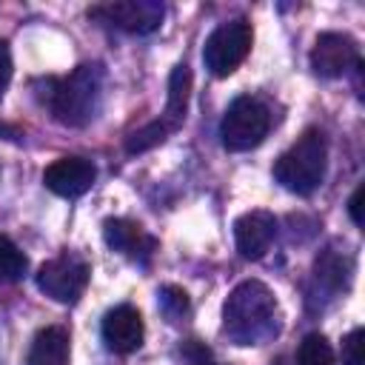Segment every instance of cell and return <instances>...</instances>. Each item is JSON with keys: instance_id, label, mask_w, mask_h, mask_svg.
I'll return each instance as SVG.
<instances>
[{"instance_id": "obj_1", "label": "cell", "mask_w": 365, "mask_h": 365, "mask_svg": "<svg viewBox=\"0 0 365 365\" xmlns=\"http://www.w3.org/2000/svg\"><path fill=\"white\" fill-rule=\"evenodd\" d=\"M279 328V311L271 288L259 279H242L222 305V331L237 345H259Z\"/></svg>"}, {"instance_id": "obj_2", "label": "cell", "mask_w": 365, "mask_h": 365, "mask_svg": "<svg viewBox=\"0 0 365 365\" xmlns=\"http://www.w3.org/2000/svg\"><path fill=\"white\" fill-rule=\"evenodd\" d=\"M100 100H103V68L100 66L86 63V66H77L63 80H48L46 103L54 120L63 125H71V128L88 125L100 111Z\"/></svg>"}, {"instance_id": "obj_3", "label": "cell", "mask_w": 365, "mask_h": 365, "mask_svg": "<svg viewBox=\"0 0 365 365\" xmlns=\"http://www.w3.org/2000/svg\"><path fill=\"white\" fill-rule=\"evenodd\" d=\"M325 168H328V143L322 131L308 128L302 137H297V143L285 154H279V160L274 163V177L282 188L294 194H311L325 180Z\"/></svg>"}, {"instance_id": "obj_4", "label": "cell", "mask_w": 365, "mask_h": 365, "mask_svg": "<svg viewBox=\"0 0 365 365\" xmlns=\"http://www.w3.org/2000/svg\"><path fill=\"white\" fill-rule=\"evenodd\" d=\"M251 43H254V31H251L248 20H242V17L225 20L208 34V40L202 46V63L214 77H228L248 57Z\"/></svg>"}, {"instance_id": "obj_5", "label": "cell", "mask_w": 365, "mask_h": 365, "mask_svg": "<svg viewBox=\"0 0 365 365\" xmlns=\"http://www.w3.org/2000/svg\"><path fill=\"white\" fill-rule=\"evenodd\" d=\"M268 128H271L268 108L259 100L242 94V97L231 100V106L220 123V137L228 151H251L265 140Z\"/></svg>"}, {"instance_id": "obj_6", "label": "cell", "mask_w": 365, "mask_h": 365, "mask_svg": "<svg viewBox=\"0 0 365 365\" xmlns=\"http://www.w3.org/2000/svg\"><path fill=\"white\" fill-rule=\"evenodd\" d=\"M88 277H91L88 262L83 257L66 251V254H60V257H54V259H48V262L40 265V271H37V288L46 297H51L54 302H66L68 305V302H77L80 299V294L88 285Z\"/></svg>"}, {"instance_id": "obj_7", "label": "cell", "mask_w": 365, "mask_h": 365, "mask_svg": "<svg viewBox=\"0 0 365 365\" xmlns=\"http://www.w3.org/2000/svg\"><path fill=\"white\" fill-rule=\"evenodd\" d=\"M91 17H100L123 31L131 34H148L154 29H160L163 23V3L157 0H120V3H106V6H94L88 11Z\"/></svg>"}, {"instance_id": "obj_8", "label": "cell", "mask_w": 365, "mask_h": 365, "mask_svg": "<svg viewBox=\"0 0 365 365\" xmlns=\"http://www.w3.org/2000/svg\"><path fill=\"white\" fill-rule=\"evenodd\" d=\"M351 66H359V48L348 34L325 31L311 48V68L319 77H342Z\"/></svg>"}, {"instance_id": "obj_9", "label": "cell", "mask_w": 365, "mask_h": 365, "mask_svg": "<svg viewBox=\"0 0 365 365\" xmlns=\"http://www.w3.org/2000/svg\"><path fill=\"white\" fill-rule=\"evenodd\" d=\"M94 180H97V168L86 157H60L43 171L46 188L66 200L83 197L94 185Z\"/></svg>"}, {"instance_id": "obj_10", "label": "cell", "mask_w": 365, "mask_h": 365, "mask_svg": "<svg viewBox=\"0 0 365 365\" xmlns=\"http://www.w3.org/2000/svg\"><path fill=\"white\" fill-rule=\"evenodd\" d=\"M103 342L114 354H131L143 345L145 325L134 305H117L103 317Z\"/></svg>"}, {"instance_id": "obj_11", "label": "cell", "mask_w": 365, "mask_h": 365, "mask_svg": "<svg viewBox=\"0 0 365 365\" xmlns=\"http://www.w3.org/2000/svg\"><path fill=\"white\" fill-rule=\"evenodd\" d=\"M277 237V220L268 211H248L234 222L237 251L245 259H262Z\"/></svg>"}, {"instance_id": "obj_12", "label": "cell", "mask_w": 365, "mask_h": 365, "mask_svg": "<svg viewBox=\"0 0 365 365\" xmlns=\"http://www.w3.org/2000/svg\"><path fill=\"white\" fill-rule=\"evenodd\" d=\"M103 237H106V245L111 251H120L131 259H145L154 248H157V240L148 237L137 222L131 220H106L103 222Z\"/></svg>"}, {"instance_id": "obj_13", "label": "cell", "mask_w": 365, "mask_h": 365, "mask_svg": "<svg viewBox=\"0 0 365 365\" xmlns=\"http://www.w3.org/2000/svg\"><path fill=\"white\" fill-rule=\"evenodd\" d=\"M68 331L60 325H48L43 331H37L31 348H29V359L26 365H68Z\"/></svg>"}, {"instance_id": "obj_14", "label": "cell", "mask_w": 365, "mask_h": 365, "mask_svg": "<svg viewBox=\"0 0 365 365\" xmlns=\"http://www.w3.org/2000/svg\"><path fill=\"white\" fill-rule=\"evenodd\" d=\"M188 94H191V68L185 63H180V66H174V71L168 77V103H165V114L160 117L171 131L177 125H182V120H185Z\"/></svg>"}, {"instance_id": "obj_15", "label": "cell", "mask_w": 365, "mask_h": 365, "mask_svg": "<svg viewBox=\"0 0 365 365\" xmlns=\"http://www.w3.org/2000/svg\"><path fill=\"white\" fill-rule=\"evenodd\" d=\"M317 277L325 285H331L334 291H339V288H345V282L351 277V259L345 254L339 257L334 251H325L322 257H317Z\"/></svg>"}, {"instance_id": "obj_16", "label": "cell", "mask_w": 365, "mask_h": 365, "mask_svg": "<svg viewBox=\"0 0 365 365\" xmlns=\"http://www.w3.org/2000/svg\"><path fill=\"white\" fill-rule=\"evenodd\" d=\"M168 131H171V128H168L163 120H151V123H145L143 128H137V131L128 134L125 151H128V154H143V151L160 145V143L168 137Z\"/></svg>"}, {"instance_id": "obj_17", "label": "cell", "mask_w": 365, "mask_h": 365, "mask_svg": "<svg viewBox=\"0 0 365 365\" xmlns=\"http://www.w3.org/2000/svg\"><path fill=\"white\" fill-rule=\"evenodd\" d=\"M299 365H334V348L322 334H308L297 348Z\"/></svg>"}, {"instance_id": "obj_18", "label": "cell", "mask_w": 365, "mask_h": 365, "mask_svg": "<svg viewBox=\"0 0 365 365\" xmlns=\"http://www.w3.org/2000/svg\"><path fill=\"white\" fill-rule=\"evenodd\" d=\"M26 268H29V257L9 237L0 234V279L14 282L26 274Z\"/></svg>"}, {"instance_id": "obj_19", "label": "cell", "mask_w": 365, "mask_h": 365, "mask_svg": "<svg viewBox=\"0 0 365 365\" xmlns=\"http://www.w3.org/2000/svg\"><path fill=\"white\" fill-rule=\"evenodd\" d=\"M157 297H160L163 314H165L171 322H177V319H182V317L188 314V294H185L182 288H177V285H163Z\"/></svg>"}, {"instance_id": "obj_20", "label": "cell", "mask_w": 365, "mask_h": 365, "mask_svg": "<svg viewBox=\"0 0 365 365\" xmlns=\"http://www.w3.org/2000/svg\"><path fill=\"white\" fill-rule=\"evenodd\" d=\"M342 365H365V331L354 328L342 339Z\"/></svg>"}, {"instance_id": "obj_21", "label": "cell", "mask_w": 365, "mask_h": 365, "mask_svg": "<svg viewBox=\"0 0 365 365\" xmlns=\"http://www.w3.org/2000/svg\"><path fill=\"white\" fill-rule=\"evenodd\" d=\"M9 83H11V51H9V43L0 40V100L9 88Z\"/></svg>"}, {"instance_id": "obj_22", "label": "cell", "mask_w": 365, "mask_h": 365, "mask_svg": "<svg viewBox=\"0 0 365 365\" xmlns=\"http://www.w3.org/2000/svg\"><path fill=\"white\" fill-rule=\"evenodd\" d=\"M362 194H365V185H356L348 200V214H351L354 225H362Z\"/></svg>"}]
</instances>
